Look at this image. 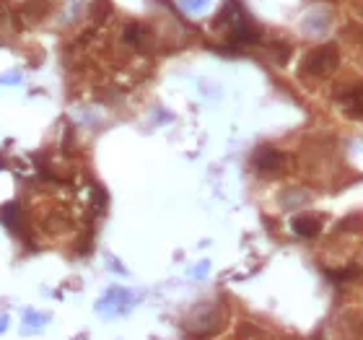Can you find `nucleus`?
<instances>
[{"mask_svg":"<svg viewBox=\"0 0 363 340\" xmlns=\"http://www.w3.org/2000/svg\"><path fill=\"white\" fill-rule=\"evenodd\" d=\"M335 65H338V55H335V49L332 47L316 49L314 55H312V68L322 71V76H327V73L335 71Z\"/></svg>","mask_w":363,"mask_h":340,"instance_id":"1","label":"nucleus"},{"mask_svg":"<svg viewBox=\"0 0 363 340\" xmlns=\"http://www.w3.org/2000/svg\"><path fill=\"white\" fill-rule=\"evenodd\" d=\"M293 231H298L301 236H314L319 231V221L314 216H298L293 218Z\"/></svg>","mask_w":363,"mask_h":340,"instance_id":"2","label":"nucleus"},{"mask_svg":"<svg viewBox=\"0 0 363 340\" xmlns=\"http://www.w3.org/2000/svg\"><path fill=\"white\" fill-rule=\"evenodd\" d=\"M179 5L187 13H202L211 5V0H179Z\"/></svg>","mask_w":363,"mask_h":340,"instance_id":"3","label":"nucleus"}]
</instances>
